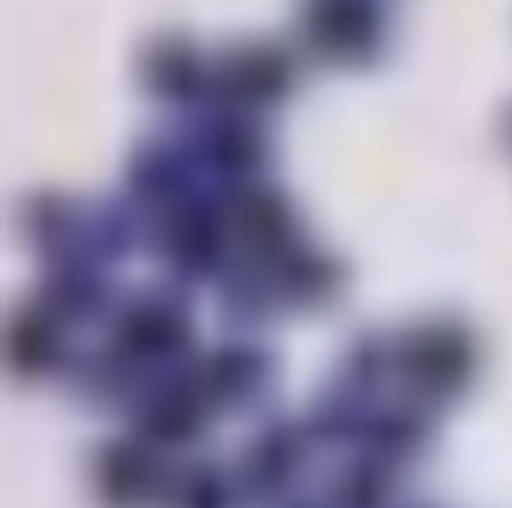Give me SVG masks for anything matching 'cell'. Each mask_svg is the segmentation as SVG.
<instances>
[{"mask_svg": "<svg viewBox=\"0 0 512 508\" xmlns=\"http://www.w3.org/2000/svg\"><path fill=\"white\" fill-rule=\"evenodd\" d=\"M300 76V56L292 44L260 36V40H236L212 56V108H232L248 116H264L280 108Z\"/></svg>", "mask_w": 512, "mask_h": 508, "instance_id": "6da1fadb", "label": "cell"}, {"mask_svg": "<svg viewBox=\"0 0 512 508\" xmlns=\"http://www.w3.org/2000/svg\"><path fill=\"white\" fill-rule=\"evenodd\" d=\"M300 48L332 68H368L388 48V12L380 0H308L296 20Z\"/></svg>", "mask_w": 512, "mask_h": 508, "instance_id": "7a4b0ae2", "label": "cell"}, {"mask_svg": "<svg viewBox=\"0 0 512 508\" xmlns=\"http://www.w3.org/2000/svg\"><path fill=\"white\" fill-rule=\"evenodd\" d=\"M188 144L196 168L212 176L220 188H240L252 180H264L272 164V140L260 116L232 112V108H204L188 128L180 132Z\"/></svg>", "mask_w": 512, "mask_h": 508, "instance_id": "3957f363", "label": "cell"}, {"mask_svg": "<svg viewBox=\"0 0 512 508\" xmlns=\"http://www.w3.org/2000/svg\"><path fill=\"white\" fill-rule=\"evenodd\" d=\"M148 244L156 260L176 276V280H208L224 272V256L232 248L220 196L196 192L180 200L176 208L160 212L148 220Z\"/></svg>", "mask_w": 512, "mask_h": 508, "instance_id": "277c9868", "label": "cell"}, {"mask_svg": "<svg viewBox=\"0 0 512 508\" xmlns=\"http://www.w3.org/2000/svg\"><path fill=\"white\" fill-rule=\"evenodd\" d=\"M216 196H220L224 228H228V240H232L236 256L260 260V264H276L284 252H292L300 244L296 204L272 180H252V184H240V188H220Z\"/></svg>", "mask_w": 512, "mask_h": 508, "instance_id": "5b68a950", "label": "cell"}, {"mask_svg": "<svg viewBox=\"0 0 512 508\" xmlns=\"http://www.w3.org/2000/svg\"><path fill=\"white\" fill-rule=\"evenodd\" d=\"M196 160L188 152V144L180 140V132H152V136H140L128 156H124V184L120 192L152 220L168 208H176L180 200L196 196Z\"/></svg>", "mask_w": 512, "mask_h": 508, "instance_id": "8992f818", "label": "cell"}, {"mask_svg": "<svg viewBox=\"0 0 512 508\" xmlns=\"http://www.w3.org/2000/svg\"><path fill=\"white\" fill-rule=\"evenodd\" d=\"M136 80L148 100L192 112L196 104H208L212 88V60L200 52V44L176 28L152 32L136 52Z\"/></svg>", "mask_w": 512, "mask_h": 508, "instance_id": "52a82bcc", "label": "cell"}, {"mask_svg": "<svg viewBox=\"0 0 512 508\" xmlns=\"http://www.w3.org/2000/svg\"><path fill=\"white\" fill-rule=\"evenodd\" d=\"M84 212L88 200H76L72 192L60 188H36L20 204V228L36 252H44L48 260H64V256H80Z\"/></svg>", "mask_w": 512, "mask_h": 508, "instance_id": "ba28073f", "label": "cell"}, {"mask_svg": "<svg viewBox=\"0 0 512 508\" xmlns=\"http://www.w3.org/2000/svg\"><path fill=\"white\" fill-rule=\"evenodd\" d=\"M140 240H148V216L124 192L88 200L80 256H88L96 264H116V260L132 256Z\"/></svg>", "mask_w": 512, "mask_h": 508, "instance_id": "9c48e42d", "label": "cell"}, {"mask_svg": "<svg viewBox=\"0 0 512 508\" xmlns=\"http://www.w3.org/2000/svg\"><path fill=\"white\" fill-rule=\"evenodd\" d=\"M40 296H44L48 312H56L64 320H88V316H96L108 304L112 284H108V276L100 272L96 260H88V256H64V260H52L48 264L44 284H40Z\"/></svg>", "mask_w": 512, "mask_h": 508, "instance_id": "30bf717a", "label": "cell"}, {"mask_svg": "<svg viewBox=\"0 0 512 508\" xmlns=\"http://www.w3.org/2000/svg\"><path fill=\"white\" fill-rule=\"evenodd\" d=\"M188 332L184 300L172 288H144L132 300H124L116 336L132 348H172Z\"/></svg>", "mask_w": 512, "mask_h": 508, "instance_id": "8fae6325", "label": "cell"}, {"mask_svg": "<svg viewBox=\"0 0 512 508\" xmlns=\"http://www.w3.org/2000/svg\"><path fill=\"white\" fill-rule=\"evenodd\" d=\"M272 276H276V292L284 300H292V304H320V300H328L344 284V264L328 248H316V244L300 240L292 252H284L272 264Z\"/></svg>", "mask_w": 512, "mask_h": 508, "instance_id": "7c38bea8", "label": "cell"}, {"mask_svg": "<svg viewBox=\"0 0 512 508\" xmlns=\"http://www.w3.org/2000/svg\"><path fill=\"white\" fill-rule=\"evenodd\" d=\"M276 276H272V264H260V260H244L236 256L232 264H224L220 272V304L232 312V316H260L272 300H276Z\"/></svg>", "mask_w": 512, "mask_h": 508, "instance_id": "4fadbf2b", "label": "cell"}, {"mask_svg": "<svg viewBox=\"0 0 512 508\" xmlns=\"http://www.w3.org/2000/svg\"><path fill=\"white\" fill-rule=\"evenodd\" d=\"M496 132H500L504 148L512 152V104H504V112H500V120H496Z\"/></svg>", "mask_w": 512, "mask_h": 508, "instance_id": "5bb4252c", "label": "cell"}]
</instances>
